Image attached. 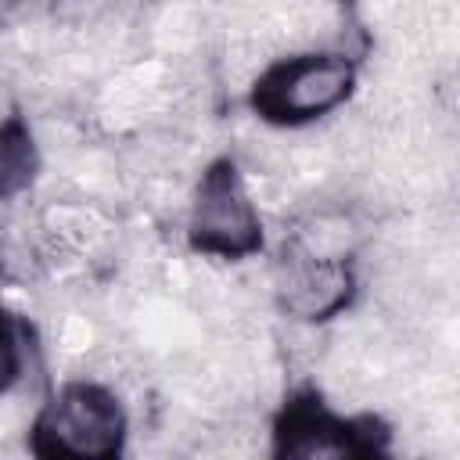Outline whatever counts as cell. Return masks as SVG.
Listing matches in <instances>:
<instances>
[{"label":"cell","instance_id":"1","mask_svg":"<svg viewBox=\"0 0 460 460\" xmlns=\"http://www.w3.org/2000/svg\"><path fill=\"white\" fill-rule=\"evenodd\" d=\"M126 417L101 385H68L40 417L36 446L50 456H111L122 446Z\"/></svg>","mask_w":460,"mask_h":460},{"label":"cell","instance_id":"3","mask_svg":"<svg viewBox=\"0 0 460 460\" xmlns=\"http://www.w3.org/2000/svg\"><path fill=\"white\" fill-rule=\"evenodd\" d=\"M259 241H262V230H259L252 194L244 190V183L230 162H216L194 190L190 244L208 255L241 259V255L255 252Z\"/></svg>","mask_w":460,"mask_h":460},{"label":"cell","instance_id":"2","mask_svg":"<svg viewBox=\"0 0 460 460\" xmlns=\"http://www.w3.org/2000/svg\"><path fill=\"white\" fill-rule=\"evenodd\" d=\"M352 93V65L338 54H302L255 83V108L273 122H309Z\"/></svg>","mask_w":460,"mask_h":460},{"label":"cell","instance_id":"5","mask_svg":"<svg viewBox=\"0 0 460 460\" xmlns=\"http://www.w3.org/2000/svg\"><path fill=\"white\" fill-rule=\"evenodd\" d=\"M284 453L291 456H349L356 453V442H352V431L338 420H331L327 413H316V410H295L284 424V442H280Z\"/></svg>","mask_w":460,"mask_h":460},{"label":"cell","instance_id":"6","mask_svg":"<svg viewBox=\"0 0 460 460\" xmlns=\"http://www.w3.org/2000/svg\"><path fill=\"white\" fill-rule=\"evenodd\" d=\"M36 176V144L29 129L11 119L0 126V198L25 190Z\"/></svg>","mask_w":460,"mask_h":460},{"label":"cell","instance_id":"7","mask_svg":"<svg viewBox=\"0 0 460 460\" xmlns=\"http://www.w3.org/2000/svg\"><path fill=\"white\" fill-rule=\"evenodd\" d=\"M22 374V352H18V341L11 334L7 323H0V395H7V388L18 381Z\"/></svg>","mask_w":460,"mask_h":460},{"label":"cell","instance_id":"4","mask_svg":"<svg viewBox=\"0 0 460 460\" xmlns=\"http://www.w3.org/2000/svg\"><path fill=\"white\" fill-rule=\"evenodd\" d=\"M277 298L298 320H327L352 298V273L341 259H320L295 248L277 273Z\"/></svg>","mask_w":460,"mask_h":460}]
</instances>
